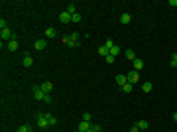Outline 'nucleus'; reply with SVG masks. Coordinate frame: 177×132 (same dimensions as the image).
<instances>
[{"mask_svg":"<svg viewBox=\"0 0 177 132\" xmlns=\"http://www.w3.org/2000/svg\"><path fill=\"white\" fill-rule=\"evenodd\" d=\"M35 118H37V126H39L42 130H45V128H49V122H47V116H45V112H42V114H37Z\"/></svg>","mask_w":177,"mask_h":132,"instance_id":"1","label":"nucleus"},{"mask_svg":"<svg viewBox=\"0 0 177 132\" xmlns=\"http://www.w3.org/2000/svg\"><path fill=\"white\" fill-rule=\"evenodd\" d=\"M126 79H128V83H132V85H136V83H138V81H140V73H138V71H130V73H128V75H126Z\"/></svg>","mask_w":177,"mask_h":132,"instance_id":"2","label":"nucleus"},{"mask_svg":"<svg viewBox=\"0 0 177 132\" xmlns=\"http://www.w3.org/2000/svg\"><path fill=\"white\" fill-rule=\"evenodd\" d=\"M32 91H33V97H35L37 101H44V99H45V95H47V93H44V91H42V87H39V85H35Z\"/></svg>","mask_w":177,"mask_h":132,"instance_id":"3","label":"nucleus"},{"mask_svg":"<svg viewBox=\"0 0 177 132\" xmlns=\"http://www.w3.org/2000/svg\"><path fill=\"white\" fill-rule=\"evenodd\" d=\"M59 22H63V24H69V22H73V16H71V14H69V12H61V14H59Z\"/></svg>","mask_w":177,"mask_h":132,"instance_id":"4","label":"nucleus"},{"mask_svg":"<svg viewBox=\"0 0 177 132\" xmlns=\"http://www.w3.org/2000/svg\"><path fill=\"white\" fill-rule=\"evenodd\" d=\"M0 38H2V42H4V40H8V42H10L12 38H14V34H12L10 28H6V30H0Z\"/></svg>","mask_w":177,"mask_h":132,"instance_id":"5","label":"nucleus"},{"mask_svg":"<svg viewBox=\"0 0 177 132\" xmlns=\"http://www.w3.org/2000/svg\"><path fill=\"white\" fill-rule=\"evenodd\" d=\"M33 47H35V51H44L45 47H47V40H35Z\"/></svg>","mask_w":177,"mask_h":132,"instance_id":"6","label":"nucleus"},{"mask_svg":"<svg viewBox=\"0 0 177 132\" xmlns=\"http://www.w3.org/2000/svg\"><path fill=\"white\" fill-rule=\"evenodd\" d=\"M91 122H87V120H81L79 122V126H77V132H87V130H91Z\"/></svg>","mask_w":177,"mask_h":132,"instance_id":"7","label":"nucleus"},{"mask_svg":"<svg viewBox=\"0 0 177 132\" xmlns=\"http://www.w3.org/2000/svg\"><path fill=\"white\" fill-rule=\"evenodd\" d=\"M39 87H42V91H44V93H47V95H51V91H53L51 81H45V83H42V85H39Z\"/></svg>","mask_w":177,"mask_h":132,"instance_id":"8","label":"nucleus"},{"mask_svg":"<svg viewBox=\"0 0 177 132\" xmlns=\"http://www.w3.org/2000/svg\"><path fill=\"white\" fill-rule=\"evenodd\" d=\"M132 63H134V71H138V73H140V69L144 67V59H140V57H136V59H134Z\"/></svg>","mask_w":177,"mask_h":132,"instance_id":"9","label":"nucleus"},{"mask_svg":"<svg viewBox=\"0 0 177 132\" xmlns=\"http://www.w3.org/2000/svg\"><path fill=\"white\" fill-rule=\"evenodd\" d=\"M132 22V16H130V12H124L120 16V24H130Z\"/></svg>","mask_w":177,"mask_h":132,"instance_id":"10","label":"nucleus"},{"mask_svg":"<svg viewBox=\"0 0 177 132\" xmlns=\"http://www.w3.org/2000/svg\"><path fill=\"white\" fill-rule=\"evenodd\" d=\"M8 49H10V51H16V49H18V40H16V36L8 42Z\"/></svg>","mask_w":177,"mask_h":132,"instance_id":"11","label":"nucleus"},{"mask_svg":"<svg viewBox=\"0 0 177 132\" xmlns=\"http://www.w3.org/2000/svg\"><path fill=\"white\" fill-rule=\"evenodd\" d=\"M63 42H65V45H69V47H77V45H79V42L71 40L69 36H65V38H63Z\"/></svg>","mask_w":177,"mask_h":132,"instance_id":"12","label":"nucleus"},{"mask_svg":"<svg viewBox=\"0 0 177 132\" xmlns=\"http://www.w3.org/2000/svg\"><path fill=\"white\" fill-rule=\"evenodd\" d=\"M118 53H120V45H116V44H114V45L110 47V51H108V55H112V57H116Z\"/></svg>","mask_w":177,"mask_h":132,"instance_id":"13","label":"nucleus"},{"mask_svg":"<svg viewBox=\"0 0 177 132\" xmlns=\"http://www.w3.org/2000/svg\"><path fill=\"white\" fill-rule=\"evenodd\" d=\"M128 83V79H126V75H116V85H126Z\"/></svg>","mask_w":177,"mask_h":132,"instance_id":"14","label":"nucleus"},{"mask_svg":"<svg viewBox=\"0 0 177 132\" xmlns=\"http://www.w3.org/2000/svg\"><path fill=\"white\" fill-rule=\"evenodd\" d=\"M126 59H128V61H134V59H136V51H134V49H126Z\"/></svg>","mask_w":177,"mask_h":132,"instance_id":"15","label":"nucleus"},{"mask_svg":"<svg viewBox=\"0 0 177 132\" xmlns=\"http://www.w3.org/2000/svg\"><path fill=\"white\" fill-rule=\"evenodd\" d=\"M45 38H55V28H45Z\"/></svg>","mask_w":177,"mask_h":132,"instance_id":"16","label":"nucleus"},{"mask_svg":"<svg viewBox=\"0 0 177 132\" xmlns=\"http://www.w3.org/2000/svg\"><path fill=\"white\" fill-rule=\"evenodd\" d=\"M45 116H47V122H49V126H55V124H57V118L53 116V114H47V112H45Z\"/></svg>","mask_w":177,"mask_h":132,"instance_id":"17","label":"nucleus"},{"mask_svg":"<svg viewBox=\"0 0 177 132\" xmlns=\"http://www.w3.org/2000/svg\"><path fill=\"white\" fill-rule=\"evenodd\" d=\"M122 93H132V89H134V85L132 83H126V85H122Z\"/></svg>","mask_w":177,"mask_h":132,"instance_id":"18","label":"nucleus"},{"mask_svg":"<svg viewBox=\"0 0 177 132\" xmlns=\"http://www.w3.org/2000/svg\"><path fill=\"white\" fill-rule=\"evenodd\" d=\"M32 63H33L32 55H26V57H24V67H32Z\"/></svg>","mask_w":177,"mask_h":132,"instance_id":"19","label":"nucleus"},{"mask_svg":"<svg viewBox=\"0 0 177 132\" xmlns=\"http://www.w3.org/2000/svg\"><path fill=\"white\" fill-rule=\"evenodd\" d=\"M138 128H140V130H148V128H150L148 120H140V122H138Z\"/></svg>","mask_w":177,"mask_h":132,"instance_id":"20","label":"nucleus"},{"mask_svg":"<svg viewBox=\"0 0 177 132\" xmlns=\"http://www.w3.org/2000/svg\"><path fill=\"white\" fill-rule=\"evenodd\" d=\"M142 91H144V93H150V91H152V83H150V81L142 83Z\"/></svg>","mask_w":177,"mask_h":132,"instance_id":"21","label":"nucleus"},{"mask_svg":"<svg viewBox=\"0 0 177 132\" xmlns=\"http://www.w3.org/2000/svg\"><path fill=\"white\" fill-rule=\"evenodd\" d=\"M30 130H32V126H30V124H22V126L18 128V132H30Z\"/></svg>","mask_w":177,"mask_h":132,"instance_id":"22","label":"nucleus"},{"mask_svg":"<svg viewBox=\"0 0 177 132\" xmlns=\"http://www.w3.org/2000/svg\"><path fill=\"white\" fill-rule=\"evenodd\" d=\"M67 12H69V14L73 16V14L77 12V6H75V4H69V6H67Z\"/></svg>","mask_w":177,"mask_h":132,"instance_id":"23","label":"nucleus"},{"mask_svg":"<svg viewBox=\"0 0 177 132\" xmlns=\"http://www.w3.org/2000/svg\"><path fill=\"white\" fill-rule=\"evenodd\" d=\"M169 63H171V67H175V69H177V53L171 55V61H169Z\"/></svg>","mask_w":177,"mask_h":132,"instance_id":"24","label":"nucleus"},{"mask_svg":"<svg viewBox=\"0 0 177 132\" xmlns=\"http://www.w3.org/2000/svg\"><path fill=\"white\" fill-rule=\"evenodd\" d=\"M99 53H100V55H104V57H106V55H108V49H106L104 45H100V47H99Z\"/></svg>","mask_w":177,"mask_h":132,"instance_id":"25","label":"nucleus"},{"mask_svg":"<svg viewBox=\"0 0 177 132\" xmlns=\"http://www.w3.org/2000/svg\"><path fill=\"white\" fill-rule=\"evenodd\" d=\"M112 45H114V42H112V40H106V42H104V47H106L108 51H110V47H112Z\"/></svg>","mask_w":177,"mask_h":132,"instance_id":"26","label":"nucleus"},{"mask_svg":"<svg viewBox=\"0 0 177 132\" xmlns=\"http://www.w3.org/2000/svg\"><path fill=\"white\" fill-rule=\"evenodd\" d=\"M73 22H81V14H79V12L73 14Z\"/></svg>","mask_w":177,"mask_h":132,"instance_id":"27","label":"nucleus"},{"mask_svg":"<svg viewBox=\"0 0 177 132\" xmlns=\"http://www.w3.org/2000/svg\"><path fill=\"white\" fill-rule=\"evenodd\" d=\"M104 59H106V63H114V57H112V55H106Z\"/></svg>","mask_w":177,"mask_h":132,"instance_id":"28","label":"nucleus"},{"mask_svg":"<svg viewBox=\"0 0 177 132\" xmlns=\"http://www.w3.org/2000/svg\"><path fill=\"white\" fill-rule=\"evenodd\" d=\"M83 120H87V122H91V114H88V112H85V114H83Z\"/></svg>","mask_w":177,"mask_h":132,"instance_id":"29","label":"nucleus"},{"mask_svg":"<svg viewBox=\"0 0 177 132\" xmlns=\"http://www.w3.org/2000/svg\"><path fill=\"white\" fill-rule=\"evenodd\" d=\"M130 132H140V128H138V124H136V126H132V130Z\"/></svg>","mask_w":177,"mask_h":132,"instance_id":"30","label":"nucleus"},{"mask_svg":"<svg viewBox=\"0 0 177 132\" xmlns=\"http://www.w3.org/2000/svg\"><path fill=\"white\" fill-rule=\"evenodd\" d=\"M169 6H177V0H169Z\"/></svg>","mask_w":177,"mask_h":132,"instance_id":"31","label":"nucleus"},{"mask_svg":"<svg viewBox=\"0 0 177 132\" xmlns=\"http://www.w3.org/2000/svg\"><path fill=\"white\" fill-rule=\"evenodd\" d=\"M173 120H175V122H177V112H173Z\"/></svg>","mask_w":177,"mask_h":132,"instance_id":"32","label":"nucleus"},{"mask_svg":"<svg viewBox=\"0 0 177 132\" xmlns=\"http://www.w3.org/2000/svg\"><path fill=\"white\" fill-rule=\"evenodd\" d=\"M30 132H33V130H30Z\"/></svg>","mask_w":177,"mask_h":132,"instance_id":"33","label":"nucleus"}]
</instances>
